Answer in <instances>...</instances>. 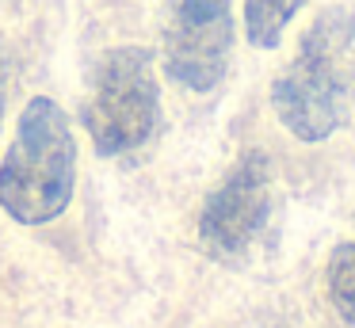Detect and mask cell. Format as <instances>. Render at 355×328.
<instances>
[{
    "label": "cell",
    "instance_id": "1",
    "mask_svg": "<svg viewBox=\"0 0 355 328\" xmlns=\"http://www.w3.org/2000/svg\"><path fill=\"white\" fill-rule=\"evenodd\" d=\"M271 107L298 141H324L355 107V8L317 12L298 53L271 84Z\"/></svg>",
    "mask_w": 355,
    "mask_h": 328
},
{
    "label": "cell",
    "instance_id": "2",
    "mask_svg": "<svg viewBox=\"0 0 355 328\" xmlns=\"http://www.w3.org/2000/svg\"><path fill=\"white\" fill-rule=\"evenodd\" d=\"M77 141L69 114L50 96L27 99L0 160V206L19 225H46L73 202Z\"/></svg>",
    "mask_w": 355,
    "mask_h": 328
},
{
    "label": "cell",
    "instance_id": "3",
    "mask_svg": "<svg viewBox=\"0 0 355 328\" xmlns=\"http://www.w3.org/2000/svg\"><path fill=\"white\" fill-rule=\"evenodd\" d=\"M80 122L100 157L134 153L157 134L161 84L153 76V53L146 46H115L96 61Z\"/></svg>",
    "mask_w": 355,
    "mask_h": 328
},
{
    "label": "cell",
    "instance_id": "4",
    "mask_svg": "<svg viewBox=\"0 0 355 328\" xmlns=\"http://www.w3.org/2000/svg\"><path fill=\"white\" fill-rule=\"evenodd\" d=\"M271 218V160L248 149L225 172V180L207 195L199 210V244L207 256L237 264L252 252Z\"/></svg>",
    "mask_w": 355,
    "mask_h": 328
},
{
    "label": "cell",
    "instance_id": "5",
    "mask_svg": "<svg viewBox=\"0 0 355 328\" xmlns=\"http://www.w3.org/2000/svg\"><path fill=\"white\" fill-rule=\"evenodd\" d=\"M233 50V0L164 4V73L187 92L222 84Z\"/></svg>",
    "mask_w": 355,
    "mask_h": 328
},
{
    "label": "cell",
    "instance_id": "6",
    "mask_svg": "<svg viewBox=\"0 0 355 328\" xmlns=\"http://www.w3.org/2000/svg\"><path fill=\"white\" fill-rule=\"evenodd\" d=\"M306 0H245V35L256 50H275Z\"/></svg>",
    "mask_w": 355,
    "mask_h": 328
},
{
    "label": "cell",
    "instance_id": "7",
    "mask_svg": "<svg viewBox=\"0 0 355 328\" xmlns=\"http://www.w3.org/2000/svg\"><path fill=\"white\" fill-rule=\"evenodd\" d=\"M324 286H329V302L340 313V320L347 328H355V236H347L332 248Z\"/></svg>",
    "mask_w": 355,
    "mask_h": 328
},
{
    "label": "cell",
    "instance_id": "8",
    "mask_svg": "<svg viewBox=\"0 0 355 328\" xmlns=\"http://www.w3.org/2000/svg\"><path fill=\"white\" fill-rule=\"evenodd\" d=\"M4 96H8V61H4V50H0V119H4Z\"/></svg>",
    "mask_w": 355,
    "mask_h": 328
}]
</instances>
